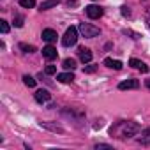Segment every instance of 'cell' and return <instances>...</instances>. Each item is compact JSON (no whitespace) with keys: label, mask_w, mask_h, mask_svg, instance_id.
Returning <instances> with one entry per match:
<instances>
[{"label":"cell","mask_w":150,"mask_h":150,"mask_svg":"<svg viewBox=\"0 0 150 150\" xmlns=\"http://www.w3.org/2000/svg\"><path fill=\"white\" fill-rule=\"evenodd\" d=\"M62 2V0H46V2H42L41 4V11H46V9H51V7H55V6H58Z\"/></svg>","instance_id":"cell-14"},{"label":"cell","mask_w":150,"mask_h":150,"mask_svg":"<svg viewBox=\"0 0 150 150\" xmlns=\"http://www.w3.org/2000/svg\"><path fill=\"white\" fill-rule=\"evenodd\" d=\"M62 67L67 69V71H74V69H76V60H74V58H65L62 62Z\"/></svg>","instance_id":"cell-13"},{"label":"cell","mask_w":150,"mask_h":150,"mask_svg":"<svg viewBox=\"0 0 150 150\" xmlns=\"http://www.w3.org/2000/svg\"><path fill=\"white\" fill-rule=\"evenodd\" d=\"M138 87H139L138 80H125V81H122V83L118 85L120 90H131V88H138Z\"/></svg>","instance_id":"cell-10"},{"label":"cell","mask_w":150,"mask_h":150,"mask_svg":"<svg viewBox=\"0 0 150 150\" xmlns=\"http://www.w3.org/2000/svg\"><path fill=\"white\" fill-rule=\"evenodd\" d=\"M67 6H69V7H71V6H76V0H69Z\"/></svg>","instance_id":"cell-24"},{"label":"cell","mask_w":150,"mask_h":150,"mask_svg":"<svg viewBox=\"0 0 150 150\" xmlns=\"http://www.w3.org/2000/svg\"><path fill=\"white\" fill-rule=\"evenodd\" d=\"M44 72H46V74H55V72H57V67H55V65H46Z\"/></svg>","instance_id":"cell-21"},{"label":"cell","mask_w":150,"mask_h":150,"mask_svg":"<svg viewBox=\"0 0 150 150\" xmlns=\"http://www.w3.org/2000/svg\"><path fill=\"white\" fill-rule=\"evenodd\" d=\"M41 125H42V127H48V129H51V131H55V132H57V131H58V132H64V129L58 127V125H50V124H46V122H41Z\"/></svg>","instance_id":"cell-18"},{"label":"cell","mask_w":150,"mask_h":150,"mask_svg":"<svg viewBox=\"0 0 150 150\" xmlns=\"http://www.w3.org/2000/svg\"><path fill=\"white\" fill-rule=\"evenodd\" d=\"M50 99H51V94H50L48 90L41 88V90L35 92V101H37V103H48Z\"/></svg>","instance_id":"cell-7"},{"label":"cell","mask_w":150,"mask_h":150,"mask_svg":"<svg viewBox=\"0 0 150 150\" xmlns=\"http://www.w3.org/2000/svg\"><path fill=\"white\" fill-rule=\"evenodd\" d=\"M0 30H2V34H7L9 32V23L6 20H0Z\"/></svg>","instance_id":"cell-19"},{"label":"cell","mask_w":150,"mask_h":150,"mask_svg":"<svg viewBox=\"0 0 150 150\" xmlns=\"http://www.w3.org/2000/svg\"><path fill=\"white\" fill-rule=\"evenodd\" d=\"M57 80L60 83H72L74 81V74L72 72H62V74H57Z\"/></svg>","instance_id":"cell-12"},{"label":"cell","mask_w":150,"mask_h":150,"mask_svg":"<svg viewBox=\"0 0 150 150\" xmlns=\"http://www.w3.org/2000/svg\"><path fill=\"white\" fill-rule=\"evenodd\" d=\"M129 65H132L134 69H139L141 72H148V65H146L145 62L138 60V58H131V60H129Z\"/></svg>","instance_id":"cell-9"},{"label":"cell","mask_w":150,"mask_h":150,"mask_svg":"<svg viewBox=\"0 0 150 150\" xmlns=\"http://www.w3.org/2000/svg\"><path fill=\"white\" fill-rule=\"evenodd\" d=\"M76 42H78V28L76 27H69L65 30L64 37H62V44L65 48H71V46H74Z\"/></svg>","instance_id":"cell-2"},{"label":"cell","mask_w":150,"mask_h":150,"mask_svg":"<svg viewBox=\"0 0 150 150\" xmlns=\"http://www.w3.org/2000/svg\"><path fill=\"white\" fill-rule=\"evenodd\" d=\"M96 71H97V65H87V67H85V72H87V74H92V72H96Z\"/></svg>","instance_id":"cell-22"},{"label":"cell","mask_w":150,"mask_h":150,"mask_svg":"<svg viewBox=\"0 0 150 150\" xmlns=\"http://www.w3.org/2000/svg\"><path fill=\"white\" fill-rule=\"evenodd\" d=\"M146 25H148V28H150V20H148V21H146Z\"/></svg>","instance_id":"cell-26"},{"label":"cell","mask_w":150,"mask_h":150,"mask_svg":"<svg viewBox=\"0 0 150 150\" xmlns=\"http://www.w3.org/2000/svg\"><path fill=\"white\" fill-rule=\"evenodd\" d=\"M78 30L81 32V35H83V37H96V35H99V34H101L99 27H94V25H90V23H80Z\"/></svg>","instance_id":"cell-3"},{"label":"cell","mask_w":150,"mask_h":150,"mask_svg":"<svg viewBox=\"0 0 150 150\" xmlns=\"http://www.w3.org/2000/svg\"><path fill=\"white\" fill-rule=\"evenodd\" d=\"M57 55H58V51H57V48H55V46L48 44V46H44V48H42V57H44V58H48V60H55V58H57Z\"/></svg>","instance_id":"cell-5"},{"label":"cell","mask_w":150,"mask_h":150,"mask_svg":"<svg viewBox=\"0 0 150 150\" xmlns=\"http://www.w3.org/2000/svg\"><path fill=\"white\" fill-rule=\"evenodd\" d=\"M20 48H21L25 53H34V51H35V46H32V44H25V42H21Z\"/></svg>","instance_id":"cell-17"},{"label":"cell","mask_w":150,"mask_h":150,"mask_svg":"<svg viewBox=\"0 0 150 150\" xmlns=\"http://www.w3.org/2000/svg\"><path fill=\"white\" fill-rule=\"evenodd\" d=\"M145 85H146V87L150 88V80H146V81H145Z\"/></svg>","instance_id":"cell-25"},{"label":"cell","mask_w":150,"mask_h":150,"mask_svg":"<svg viewBox=\"0 0 150 150\" xmlns=\"http://www.w3.org/2000/svg\"><path fill=\"white\" fill-rule=\"evenodd\" d=\"M103 13H104V11H103V7H99V6H94V4H92V6L87 7V16L92 18V20H99V18L103 16Z\"/></svg>","instance_id":"cell-4"},{"label":"cell","mask_w":150,"mask_h":150,"mask_svg":"<svg viewBox=\"0 0 150 150\" xmlns=\"http://www.w3.org/2000/svg\"><path fill=\"white\" fill-rule=\"evenodd\" d=\"M23 21H25L23 16H16V18H14V27H18V28L23 27Z\"/></svg>","instance_id":"cell-20"},{"label":"cell","mask_w":150,"mask_h":150,"mask_svg":"<svg viewBox=\"0 0 150 150\" xmlns=\"http://www.w3.org/2000/svg\"><path fill=\"white\" fill-rule=\"evenodd\" d=\"M41 37H42L46 42H50V44H51V42H55V41H57V37H58V35H57V32H55L53 28H44Z\"/></svg>","instance_id":"cell-6"},{"label":"cell","mask_w":150,"mask_h":150,"mask_svg":"<svg viewBox=\"0 0 150 150\" xmlns=\"http://www.w3.org/2000/svg\"><path fill=\"white\" fill-rule=\"evenodd\" d=\"M20 6L25 9H32L35 6V0H20Z\"/></svg>","instance_id":"cell-16"},{"label":"cell","mask_w":150,"mask_h":150,"mask_svg":"<svg viewBox=\"0 0 150 150\" xmlns=\"http://www.w3.org/2000/svg\"><path fill=\"white\" fill-rule=\"evenodd\" d=\"M23 83H25L28 88H34V87H35V80H34L32 76H28V74H25V76H23Z\"/></svg>","instance_id":"cell-15"},{"label":"cell","mask_w":150,"mask_h":150,"mask_svg":"<svg viewBox=\"0 0 150 150\" xmlns=\"http://www.w3.org/2000/svg\"><path fill=\"white\" fill-rule=\"evenodd\" d=\"M120 9H122V14H124V16H131V11H129V7H125V6H122Z\"/></svg>","instance_id":"cell-23"},{"label":"cell","mask_w":150,"mask_h":150,"mask_svg":"<svg viewBox=\"0 0 150 150\" xmlns=\"http://www.w3.org/2000/svg\"><path fill=\"white\" fill-rule=\"evenodd\" d=\"M104 65L110 67V69H115V71H120L122 69V62L120 60H113V58H104Z\"/></svg>","instance_id":"cell-11"},{"label":"cell","mask_w":150,"mask_h":150,"mask_svg":"<svg viewBox=\"0 0 150 150\" xmlns=\"http://www.w3.org/2000/svg\"><path fill=\"white\" fill-rule=\"evenodd\" d=\"M139 132V125L132 120H124V122H118L117 125H113L110 129V134L118 138V139H125V138H131L134 134Z\"/></svg>","instance_id":"cell-1"},{"label":"cell","mask_w":150,"mask_h":150,"mask_svg":"<svg viewBox=\"0 0 150 150\" xmlns=\"http://www.w3.org/2000/svg\"><path fill=\"white\" fill-rule=\"evenodd\" d=\"M78 53H80V60H81L83 64H88V62L92 60V51H90L88 48H80Z\"/></svg>","instance_id":"cell-8"}]
</instances>
